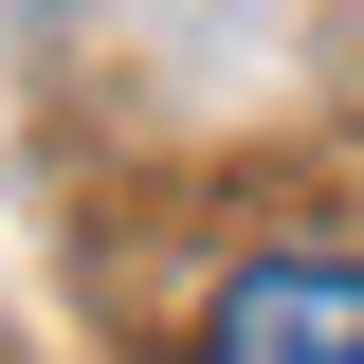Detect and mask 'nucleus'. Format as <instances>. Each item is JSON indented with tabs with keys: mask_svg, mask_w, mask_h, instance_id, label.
<instances>
[{
	"mask_svg": "<svg viewBox=\"0 0 364 364\" xmlns=\"http://www.w3.org/2000/svg\"><path fill=\"white\" fill-rule=\"evenodd\" d=\"M200 364H364V273L346 255H255L200 328Z\"/></svg>",
	"mask_w": 364,
	"mask_h": 364,
	"instance_id": "1",
	"label": "nucleus"
}]
</instances>
